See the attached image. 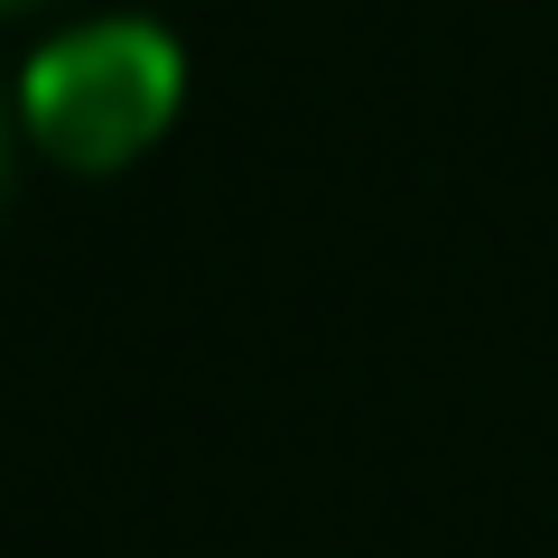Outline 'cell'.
Masks as SVG:
<instances>
[{
  "instance_id": "cell-1",
  "label": "cell",
  "mask_w": 558,
  "mask_h": 558,
  "mask_svg": "<svg viewBox=\"0 0 558 558\" xmlns=\"http://www.w3.org/2000/svg\"><path fill=\"white\" fill-rule=\"evenodd\" d=\"M186 102V57L159 20H94L75 38L38 47L20 75V121L57 168L112 178Z\"/></svg>"
},
{
  "instance_id": "cell-2",
  "label": "cell",
  "mask_w": 558,
  "mask_h": 558,
  "mask_svg": "<svg viewBox=\"0 0 558 558\" xmlns=\"http://www.w3.org/2000/svg\"><path fill=\"white\" fill-rule=\"evenodd\" d=\"M0 178H10V102H0Z\"/></svg>"
},
{
  "instance_id": "cell-3",
  "label": "cell",
  "mask_w": 558,
  "mask_h": 558,
  "mask_svg": "<svg viewBox=\"0 0 558 558\" xmlns=\"http://www.w3.org/2000/svg\"><path fill=\"white\" fill-rule=\"evenodd\" d=\"M0 10H28V0H0Z\"/></svg>"
}]
</instances>
